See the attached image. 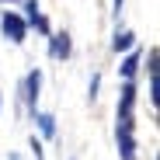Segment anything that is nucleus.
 Here are the masks:
<instances>
[{
  "label": "nucleus",
  "instance_id": "nucleus-1",
  "mask_svg": "<svg viewBox=\"0 0 160 160\" xmlns=\"http://www.w3.org/2000/svg\"><path fill=\"white\" fill-rule=\"evenodd\" d=\"M0 28H4V35H7L11 42H24V32H28V24H24L18 14L4 11V18H0Z\"/></svg>",
  "mask_w": 160,
  "mask_h": 160
},
{
  "label": "nucleus",
  "instance_id": "nucleus-2",
  "mask_svg": "<svg viewBox=\"0 0 160 160\" xmlns=\"http://www.w3.org/2000/svg\"><path fill=\"white\" fill-rule=\"evenodd\" d=\"M118 150H122V160H136V139H132V122H118Z\"/></svg>",
  "mask_w": 160,
  "mask_h": 160
},
{
  "label": "nucleus",
  "instance_id": "nucleus-3",
  "mask_svg": "<svg viewBox=\"0 0 160 160\" xmlns=\"http://www.w3.org/2000/svg\"><path fill=\"white\" fill-rule=\"evenodd\" d=\"M132 104H136V87L125 84L122 87V101H118V122H132Z\"/></svg>",
  "mask_w": 160,
  "mask_h": 160
},
{
  "label": "nucleus",
  "instance_id": "nucleus-4",
  "mask_svg": "<svg viewBox=\"0 0 160 160\" xmlns=\"http://www.w3.org/2000/svg\"><path fill=\"white\" fill-rule=\"evenodd\" d=\"M38 87H42V73H38V70H32V73H28V80H24V91H28L24 98H28L32 108H35V101H38Z\"/></svg>",
  "mask_w": 160,
  "mask_h": 160
},
{
  "label": "nucleus",
  "instance_id": "nucleus-5",
  "mask_svg": "<svg viewBox=\"0 0 160 160\" xmlns=\"http://www.w3.org/2000/svg\"><path fill=\"white\" fill-rule=\"evenodd\" d=\"M52 56H59V59H66V56H70V35H66V32L52 38Z\"/></svg>",
  "mask_w": 160,
  "mask_h": 160
},
{
  "label": "nucleus",
  "instance_id": "nucleus-6",
  "mask_svg": "<svg viewBox=\"0 0 160 160\" xmlns=\"http://www.w3.org/2000/svg\"><path fill=\"white\" fill-rule=\"evenodd\" d=\"M28 21L35 24L38 32H49V21H45V18L38 14V4H35V0H28Z\"/></svg>",
  "mask_w": 160,
  "mask_h": 160
},
{
  "label": "nucleus",
  "instance_id": "nucleus-7",
  "mask_svg": "<svg viewBox=\"0 0 160 160\" xmlns=\"http://www.w3.org/2000/svg\"><path fill=\"white\" fill-rule=\"evenodd\" d=\"M136 70H139V52H129V56H125V63H122V77L129 80Z\"/></svg>",
  "mask_w": 160,
  "mask_h": 160
},
{
  "label": "nucleus",
  "instance_id": "nucleus-8",
  "mask_svg": "<svg viewBox=\"0 0 160 160\" xmlns=\"http://www.w3.org/2000/svg\"><path fill=\"white\" fill-rule=\"evenodd\" d=\"M132 42H136V35H132V32H118V35H115V52L132 49Z\"/></svg>",
  "mask_w": 160,
  "mask_h": 160
},
{
  "label": "nucleus",
  "instance_id": "nucleus-9",
  "mask_svg": "<svg viewBox=\"0 0 160 160\" xmlns=\"http://www.w3.org/2000/svg\"><path fill=\"white\" fill-rule=\"evenodd\" d=\"M35 122H38V129L45 132V136H56V118H52V115H38Z\"/></svg>",
  "mask_w": 160,
  "mask_h": 160
},
{
  "label": "nucleus",
  "instance_id": "nucleus-10",
  "mask_svg": "<svg viewBox=\"0 0 160 160\" xmlns=\"http://www.w3.org/2000/svg\"><path fill=\"white\" fill-rule=\"evenodd\" d=\"M115 11H122V0H115Z\"/></svg>",
  "mask_w": 160,
  "mask_h": 160
},
{
  "label": "nucleus",
  "instance_id": "nucleus-11",
  "mask_svg": "<svg viewBox=\"0 0 160 160\" xmlns=\"http://www.w3.org/2000/svg\"><path fill=\"white\" fill-rule=\"evenodd\" d=\"M4 4H7V0H4Z\"/></svg>",
  "mask_w": 160,
  "mask_h": 160
}]
</instances>
